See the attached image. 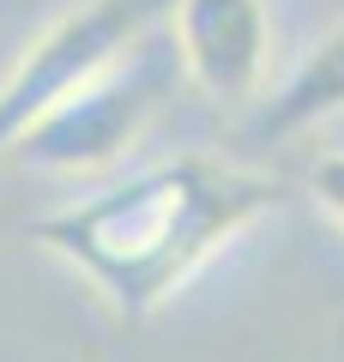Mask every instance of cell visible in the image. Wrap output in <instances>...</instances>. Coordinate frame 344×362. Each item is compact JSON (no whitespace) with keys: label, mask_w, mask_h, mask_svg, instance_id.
I'll return each instance as SVG.
<instances>
[{"label":"cell","mask_w":344,"mask_h":362,"mask_svg":"<svg viewBox=\"0 0 344 362\" xmlns=\"http://www.w3.org/2000/svg\"><path fill=\"white\" fill-rule=\"evenodd\" d=\"M278 206L284 187L266 169L181 151L42 211L30 242L79 272L115 320H151Z\"/></svg>","instance_id":"1"},{"label":"cell","mask_w":344,"mask_h":362,"mask_svg":"<svg viewBox=\"0 0 344 362\" xmlns=\"http://www.w3.org/2000/svg\"><path fill=\"white\" fill-rule=\"evenodd\" d=\"M181 66L176 49H169L164 30L139 42L133 54L97 73L91 85H79L73 97H61L55 109H42L13 145L18 169H37V175H91V169H109L139 145V133L157 121V109L169 103Z\"/></svg>","instance_id":"2"},{"label":"cell","mask_w":344,"mask_h":362,"mask_svg":"<svg viewBox=\"0 0 344 362\" xmlns=\"http://www.w3.org/2000/svg\"><path fill=\"white\" fill-rule=\"evenodd\" d=\"M164 18H169V0H79L42 37H30L0 78V157L42 109H55L79 85L109 73L151 30H164Z\"/></svg>","instance_id":"3"},{"label":"cell","mask_w":344,"mask_h":362,"mask_svg":"<svg viewBox=\"0 0 344 362\" xmlns=\"http://www.w3.org/2000/svg\"><path fill=\"white\" fill-rule=\"evenodd\" d=\"M164 37L176 66L212 103H248L272 66V6L266 0H169Z\"/></svg>","instance_id":"4"},{"label":"cell","mask_w":344,"mask_h":362,"mask_svg":"<svg viewBox=\"0 0 344 362\" xmlns=\"http://www.w3.org/2000/svg\"><path fill=\"white\" fill-rule=\"evenodd\" d=\"M344 115V25L326 30L290 73L272 85V97L254 115V139H302V133L326 127V121Z\"/></svg>","instance_id":"5"},{"label":"cell","mask_w":344,"mask_h":362,"mask_svg":"<svg viewBox=\"0 0 344 362\" xmlns=\"http://www.w3.org/2000/svg\"><path fill=\"white\" fill-rule=\"evenodd\" d=\"M308 194H314L320 211L344 230V151H320L314 157V169H308Z\"/></svg>","instance_id":"6"}]
</instances>
